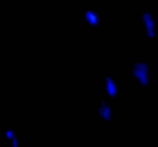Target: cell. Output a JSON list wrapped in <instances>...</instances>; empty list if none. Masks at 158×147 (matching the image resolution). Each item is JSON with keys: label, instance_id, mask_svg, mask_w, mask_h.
<instances>
[{"label": "cell", "instance_id": "obj_1", "mask_svg": "<svg viewBox=\"0 0 158 147\" xmlns=\"http://www.w3.org/2000/svg\"><path fill=\"white\" fill-rule=\"evenodd\" d=\"M132 77L138 81L140 86L148 88L149 81H151V69L149 64L144 61H135L132 64Z\"/></svg>", "mask_w": 158, "mask_h": 147}, {"label": "cell", "instance_id": "obj_2", "mask_svg": "<svg viewBox=\"0 0 158 147\" xmlns=\"http://www.w3.org/2000/svg\"><path fill=\"white\" fill-rule=\"evenodd\" d=\"M141 23L144 26V32L149 39H155L157 37V25H155V18L149 11H144L141 14Z\"/></svg>", "mask_w": 158, "mask_h": 147}, {"label": "cell", "instance_id": "obj_3", "mask_svg": "<svg viewBox=\"0 0 158 147\" xmlns=\"http://www.w3.org/2000/svg\"><path fill=\"white\" fill-rule=\"evenodd\" d=\"M97 112H98V116L103 120V121H110L112 120V107H110V104L106 101V100H102L100 101V104H98V107H97Z\"/></svg>", "mask_w": 158, "mask_h": 147}, {"label": "cell", "instance_id": "obj_4", "mask_svg": "<svg viewBox=\"0 0 158 147\" xmlns=\"http://www.w3.org/2000/svg\"><path fill=\"white\" fill-rule=\"evenodd\" d=\"M105 92H106V95L110 98H115L117 94H118V84H117V81H115L112 77H109V75L105 78Z\"/></svg>", "mask_w": 158, "mask_h": 147}, {"label": "cell", "instance_id": "obj_5", "mask_svg": "<svg viewBox=\"0 0 158 147\" xmlns=\"http://www.w3.org/2000/svg\"><path fill=\"white\" fill-rule=\"evenodd\" d=\"M85 20L89 26H98L100 25V14L94 9H86L85 11Z\"/></svg>", "mask_w": 158, "mask_h": 147}, {"label": "cell", "instance_id": "obj_6", "mask_svg": "<svg viewBox=\"0 0 158 147\" xmlns=\"http://www.w3.org/2000/svg\"><path fill=\"white\" fill-rule=\"evenodd\" d=\"M11 147H20V143H19V138H17V135H14L11 140Z\"/></svg>", "mask_w": 158, "mask_h": 147}]
</instances>
